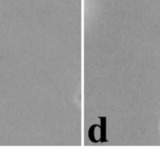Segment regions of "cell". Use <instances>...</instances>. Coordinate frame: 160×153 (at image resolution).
Segmentation results:
<instances>
[{"instance_id": "6da1fadb", "label": "cell", "mask_w": 160, "mask_h": 153, "mask_svg": "<svg viewBox=\"0 0 160 153\" xmlns=\"http://www.w3.org/2000/svg\"><path fill=\"white\" fill-rule=\"evenodd\" d=\"M100 120H101V124L93 125L91 126L89 131V137L90 140L93 142H106V118L105 117H101Z\"/></svg>"}]
</instances>
